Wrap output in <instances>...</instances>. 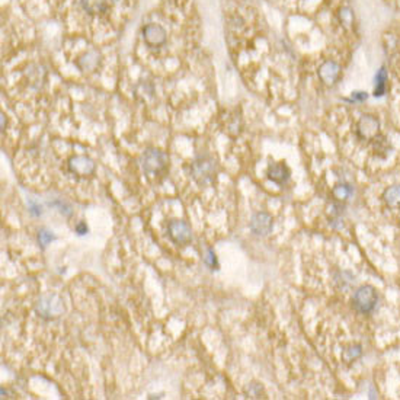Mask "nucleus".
I'll return each instance as SVG.
<instances>
[{
  "mask_svg": "<svg viewBox=\"0 0 400 400\" xmlns=\"http://www.w3.org/2000/svg\"><path fill=\"white\" fill-rule=\"evenodd\" d=\"M143 170L149 176H157L165 172L167 166V156L159 150H147L143 154Z\"/></svg>",
  "mask_w": 400,
  "mask_h": 400,
  "instance_id": "f257e3e1",
  "label": "nucleus"
},
{
  "mask_svg": "<svg viewBox=\"0 0 400 400\" xmlns=\"http://www.w3.org/2000/svg\"><path fill=\"white\" fill-rule=\"evenodd\" d=\"M114 3V0H77L80 11L94 19H102L109 16Z\"/></svg>",
  "mask_w": 400,
  "mask_h": 400,
  "instance_id": "f03ea898",
  "label": "nucleus"
},
{
  "mask_svg": "<svg viewBox=\"0 0 400 400\" xmlns=\"http://www.w3.org/2000/svg\"><path fill=\"white\" fill-rule=\"evenodd\" d=\"M192 176L194 179L201 184V185H208L214 181V175H215V169H214V162L211 159L202 157L200 160H195L191 167Z\"/></svg>",
  "mask_w": 400,
  "mask_h": 400,
  "instance_id": "7ed1b4c3",
  "label": "nucleus"
},
{
  "mask_svg": "<svg viewBox=\"0 0 400 400\" xmlns=\"http://www.w3.org/2000/svg\"><path fill=\"white\" fill-rule=\"evenodd\" d=\"M353 303L355 307L363 312V313H370L377 304V293L376 288L371 285H363L357 290L353 295Z\"/></svg>",
  "mask_w": 400,
  "mask_h": 400,
  "instance_id": "20e7f679",
  "label": "nucleus"
},
{
  "mask_svg": "<svg viewBox=\"0 0 400 400\" xmlns=\"http://www.w3.org/2000/svg\"><path fill=\"white\" fill-rule=\"evenodd\" d=\"M143 38L149 47H163L166 44V29L160 24H147L143 28Z\"/></svg>",
  "mask_w": 400,
  "mask_h": 400,
  "instance_id": "39448f33",
  "label": "nucleus"
},
{
  "mask_svg": "<svg viewBox=\"0 0 400 400\" xmlns=\"http://www.w3.org/2000/svg\"><path fill=\"white\" fill-rule=\"evenodd\" d=\"M36 310H38V313L42 318L54 319L63 313L64 306H63V301L60 300L57 295H47V297H42L39 300Z\"/></svg>",
  "mask_w": 400,
  "mask_h": 400,
  "instance_id": "423d86ee",
  "label": "nucleus"
},
{
  "mask_svg": "<svg viewBox=\"0 0 400 400\" xmlns=\"http://www.w3.org/2000/svg\"><path fill=\"white\" fill-rule=\"evenodd\" d=\"M169 237L176 243V245H188L192 240V233L188 223L182 220H173L167 226Z\"/></svg>",
  "mask_w": 400,
  "mask_h": 400,
  "instance_id": "0eeeda50",
  "label": "nucleus"
},
{
  "mask_svg": "<svg viewBox=\"0 0 400 400\" xmlns=\"http://www.w3.org/2000/svg\"><path fill=\"white\" fill-rule=\"evenodd\" d=\"M378 128H380V124H378V119L373 115H364L361 117V119L358 121V125H357V131H358V136L361 139H374L377 134H378Z\"/></svg>",
  "mask_w": 400,
  "mask_h": 400,
  "instance_id": "6e6552de",
  "label": "nucleus"
},
{
  "mask_svg": "<svg viewBox=\"0 0 400 400\" xmlns=\"http://www.w3.org/2000/svg\"><path fill=\"white\" fill-rule=\"evenodd\" d=\"M272 217L268 212H258L250 220V230L258 236H266L272 230Z\"/></svg>",
  "mask_w": 400,
  "mask_h": 400,
  "instance_id": "1a4fd4ad",
  "label": "nucleus"
},
{
  "mask_svg": "<svg viewBox=\"0 0 400 400\" xmlns=\"http://www.w3.org/2000/svg\"><path fill=\"white\" fill-rule=\"evenodd\" d=\"M69 167H70V170L73 173H76L79 176H87V175H92L94 173L95 163L89 157L76 156V157H71L70 159Z\"/></svg>",
  "mask_w": 400,
  "mask_h": 400,
  "instance_id": "9d476101",
  "label": "nucleus"
},
{
  "mask_svg": "<svg viewBox=\"0 0 400 400\" xmlns=\"http://www.w3.org/2000/svg\"><path fill=\"white\" fill-rule=\"evenodd\" d=\"M339 73H341L339 64H336L335 61H326L319 69V77H320L322 82L326 83V84H333L338 80Z\"/></svg>",
  "mask_w": 400,
  "mask_h": 400,
  "instance_id": "9b49d317",
  "label": "nucleus"
},
{
  "mask_svg": "<svg viewBox=\"0 0 400 400\" xmlns=\"http://www.w3.org/2000/svg\"><path fill=\"white\" fill-rule=\"evenodd\" d=\"M268 177L272 182L277 184H284L290 177V170L287 169L285 165H272L268 169Z\"/></svg>",
  "mask_w": 400,
  "mask_h": 400,
  "instance_id": "f8f14e48",
  "label": "nucleus"
},
{
  "mask_svg": "<svg viewBox=\"0 0 400 400\" xmlns=\"http://www.w3.org/2000/svg\"><path fill=\"white\" fill-rule=\"evenodd\" d=\"M383 198L386 201L388 207L391 208H396L400 205V185H396V187H391V188L386 189Z\"/></svg>",
  "mask_w": 400,
  "mask_h": 400,
  "instance_id": "ddd939ff",
  "label": "nucleus"
},
{
  "mask_svg": "<svg viewBox=\"0 0 400 400\" xmlns=\"http://www.w3.org/2000/svg\"><path fill=\"white\" fill-rule=\"evenodd\" d=\"M96 63H98V53L96 51H89V53H86L84 59L79 61V66L82 67L83 70H89V69H94Z\"/></svg>",
  "mask_w": 400,
  "mask_h": 400,
  "instance_id": "4468645a",
  "label": "nucleus"
},
{
  "mask_svg": "<svg viewBox=\"0 0 400 400\" xmlns=\"http://www.w3.org/2000/svg\"><path fill=\"white\" fill-rule=\"evenodd\" d=\"M361 346L360 345H355V346H349L346 348L343 353H342V358L345 360V363H352L355 360H358L361 357Z\"/></svg>",
  "mask_w": 400,
  "mask_h": 400,
  "instance_id": "2eb2a0df",
  "label": "nucleus"
},
{
  "mask_svg": "<svg viewBox=\"0 0 400 400\" xmlns=\"http://www.w3.org/2000/svg\"><path fill=\"white\" fill-rule=\"evenodd\" d=\"M351 194H352V189L349 185H336L333 188V197L339 201L348 200L351 197Z\"/></svg>",
  "mask_w": 400,
  "mask_h": 400,
  "instance_id": "dca6fc26",
  "label": "nucleus"
},
{
  "mask_svg": "<svg viewBox=\"0 0 400 400\" xmlns=\"http://www.w3.org/2000/svg\"><path fill=\"white\" fill-rule=\"evenodd\" d=\"M386 70L384 69H381V70L378 71V74H377L376 77V91H374V95L376 96H381V95L384 94V91H386Z\"/></svg>",
  "mask_w": 400,
  "mask_h": 400,
  "instance_id": "f3484780",
  "label": "nucleus"
},
{
  "mask_svg": "<svg viewBox=\"0 0 400 400\" xmlns=\"http://www.w3.org/2000/svg\"><path fill=\"white\" fill-rule=\"evenodd\" d=\"M56 239V236L51 235V232H47V230H41L39 235H38V240H39V245L42 247H46L47 245H50L53 240Z\"/></svg>",
  "mask_w": 400,
  "mask_h": 400,
  "instance_id": "a211bd4d",
  "label": "nucleus"
},
{
  "mask_svg": "<svg viewBox=\"0 0 400 400\" xmlns=\"http://www.w3.org/2000/svg\"><path fill=\"white\" fill-rule=\"evenodd\" d=\"M341 21L343 22V24L346 25V26H349V25L352 24L353 15H352V12H351V9H342Z\"/></svg>",
  "mask_w": 400,
  "mask_h": 400,
  "instance_id": "6ab92c4d",
  "label": "nucleus"
},
{
  "mask_svg": "<svg viewBox=\"0 0 400 400\" xmlns=\"http://www.w3.org/2000/svg\"><path fill=\"white\" fill-rule=\"evenodd\" d=\"M207 262L210 263V266H211L212 270L218 266V263H217V258H215V253L212 252L211 249L208 250V256H207Z\"/></svg>",
  "mask_w": 400,
  "mask_h": 400,
  "instance_id": "aec40b11",
  "label": "nucleus"
},
{
  "mask_svg": "<svg viewBox=\"0 0 400 400\" xmlns=\"http://www.w3.org/2000/svg\"><path fill=\"white\" fill-rule=\"evenodd\" d=\"M76 233L77 235H86L87 233V226L84 223H79L76 226Z\"/></svg>",
  "mask_w": 400,
  "mask_h": 400,
  "instance_id": "412c9836",
  "label": "nucleus"
},
{
  "mask_svg": "<svg viewBox=\"0 0 400 400\" xmlns=\"http://www.w3.org/2000/svg\"><path fill=\"white\" fill-rule=\"evenodd\" d=\"M114 2H121V0H114Z\"/></svg>",
  "mask_w": 400,
  "mask_h": 400,
  "instance_id": "4be33fe9",
  "label": "nucleus"
}]
</instances>
